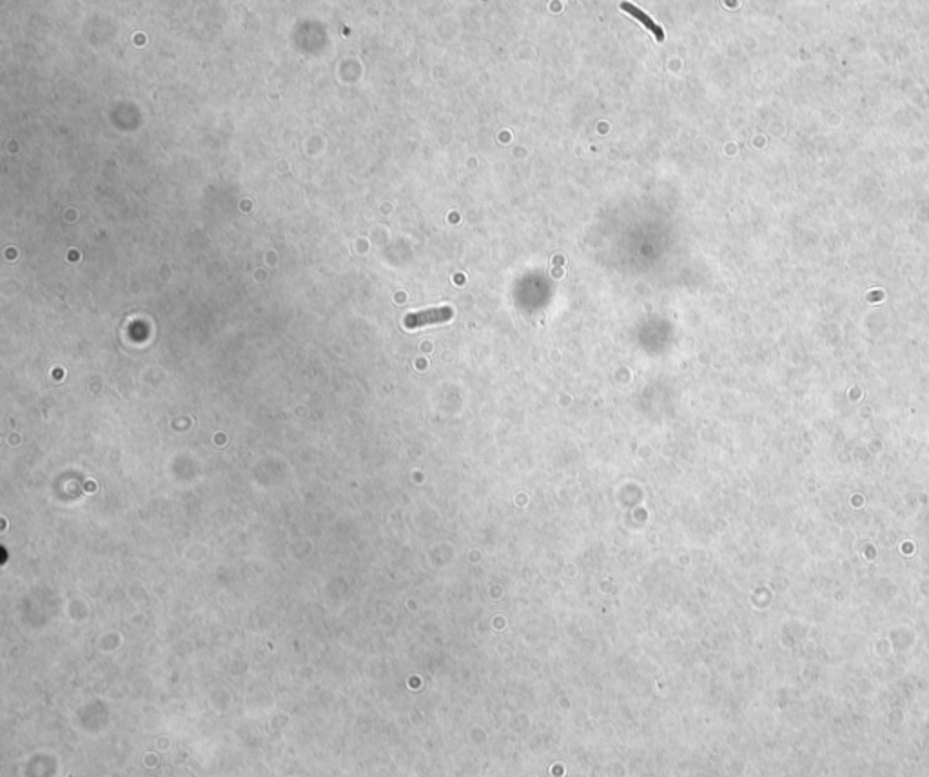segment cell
<instances>
[{"mask_svg": "<svg viewBox=\"0 0 929 777\" xmlns=\"http://www.w3.org/2000/svg\"><path fill=\"white\" fill-rule=\"evenodd\" d=\"M452 314L454 311L450 307H436V309L410 313L405 316V327L407 329H418V327L430 325V323L449 322L452 318Z\"/></svg>", "mask_w": 929, "mask_h": 777, "instance_id": "6da1fadb", "label": "cell"}, {"mask_svg": "<svg viewBox=\"0 0 929 777\" xmlns=\"http://www.w3.org/2000/svg\"><path fill=\"white\" fill-rule=\"evenodd\" d=\"M621 9H623V11H626V13L632 15V17L637 18V20H641V24H643V26L646 27V29H650V32H652L653 35H656V39L659 40V42H663V40H665V32H663V27H660L659 24L653 22L652 18L648 17V15L644 13V11H641V9H639L637 6L630 4V2H623V4H621Z\"/></svg>", "mask_w": 929, "mask_h": 777, "instance_id": "7a4b0ae2", "label": "cell"}]
</instances>
